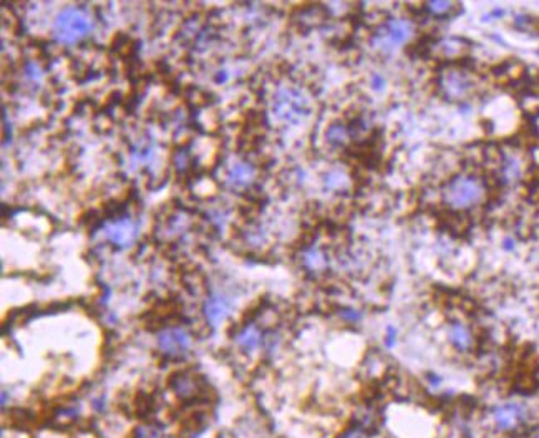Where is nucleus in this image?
Listing matches in <instances>:
<instances>
[{
  "label": "nucleus",
  "mask_w": 539,
  "mask_h": 438,
  "mask_svg": "<svg viewBox=\"0 0 539 438\" xmlns=\"http://www.w3.org/2000/svg\"><path fill=\"white\" fill-rule=\"evenodd\" d=\"M484 198L482 179L471 174H460L443 188V200L455 210H468Z\"/></svg>",
  "instance_id": "f257e3e1"
},
{
  "label": "nucleus",
  "mask_w": 539,
  "mask_h": 438,
  "mask_svg": "<svg viewBox=\"0 0 539 438\" xmlns=\"http://www.w3.org/2000/svg\"><path fill=\"white\" fill-rule=\"evenodd\" d=\"M92 32V20L83 11L76 7H66L53 22V34L62 43H75Z\"/></svg>",
  "instance_id": "f03ea898"
},
{
  "label": "nucleus",
  "mask_w": 539,
  "mask_h": 438,
  "mask_svg": "<svg viewBox=\"0 0 539 438\" xmlns=\"http://www.w3.org/2000/svg\"><path fill=\"white\" fill-rule=\"evenodd\" d=\"M307 100L299 90L282 88L274 98L272 111L277 118L284 121H294L307 113Z\"/></svg>",
  "instance_id": "7ed1b4c3"
},
{
  "label": "nucleus",
  "mask_w": 539,
  "mask_h": 438,
  "mask_svg": "<svg viewBox=\"0 0 539 438\" xmlns=\"http://www.w3.org/2000/svg\"><path fill=\"white\" fill-rule=\"evenodd\" d=\"M103 231H105V236L111 245L130 247L138 238V224L132 218H118L106 223Z\"/></svg>",
  "instance_id": "20e7f679"
},
{
  "label": "nucleus",
  "mask_w": 539,
  "mask_h": 438,
  "mask_svg": "<svg viewBox=\"0 0 539 438\" xmlns=\"http://www.w3.org/2000/svg\"><path fill=\"white\" fill-rule=\"evenodd\" d=\"M528 417V409L521 402H506L493 410V420L500 430H513Z\"/></svg>",
  "instance_id": "39448f33"
},
{
  "label": "nucleus",
  "mask_w": 539,
  "mask_h": 438,
  "mask_svg": "<svg viewBox=\"0 0 539 438\" xmlns=\"http://www.w3.org/2000/svg\"><path fill=\"white\" fill-rule=\"evenodd\" d=\"M158 347L160 350L166 355H172V357L184 355L191 347V337L190 334L179 327L166 329V331L160 332Z\"/></svg>",
  "instance_id": "423d86ee"
},
{
  "label": "nucleus",
  "mask_w": 539,
  "mask_h": 438,
  "mask_svg": "<svg viewBox=\"0 0 539 438\" xmlns=\"http://www.w3.org/2000/svg\"><path fill=\"white\" fill-rule=\"evenodd\" d=\"M442 88L447 97L461 98L471 90V80L465 71L448 70L442 75Z\"/></svg>",
  "instance_id": "0eeeda50"
},
{
  "label": "nucleus",
  "mask_w": 539,
  "mask_h": 438,
  "mask_svg": "<svg viewBox=\"0 0 539 438\" xmlns=\"http://www.w3.org/2000/svg\"><path fill=\"white\" fill-rule=\"evenodd\" d=\"M229 313H231V302L226 296L213 294L208 297L204 304V315L211 326H218L221 320L227 317Z\"/></svg>",
  "instance_id": "6e6552de"
},
{
  "label": "nucleus",
  "mask_w": 539,
  "mask_h": 438,
  "mask_svg": "<svg viewBox=\"0 0 539 438\" xmlns=\"http://www.w3.org/2000/svg\"><path fill=\"white\" fill-rule=\"evenodd\" d=\"M255 170L253 165L246 163V161H236L229 166L226 174V183L231 188H246L254 182Z\"/></svg>",
  "instance_id": "1a4fd4ad"
},
{
  "label": "nucleus",
  "mask_w": 539,
  "mask_h": 438,
  "mask_svg": "<svg viewBox=\"0 0 539 438\" xmlns=\"http://www.w3.org/2000/svg\"><path fill=\"white\" fill-rule=\"evenodd\" d=\"M413 34V27L410 22L403 20V19H393L388 22L387 25V37L385 40L388 45L392 47H397V45H402L403 42H407L408 39L412 37Z\"/></svg>",
  "instance_id": "9d476101"
},
{
  "label": "nucleus",
  "mask_w": 539,
  "mask_h": 438,
  "mask_svg": "<svg viewBox=\"0 0 539 438\" xmlns=\"http://www.w3.org/2000/svg\"><path fill=\"white\" fill-rule=\"evenodd\" d=\"M448 338L453 345L456 347L458 350H470L473 347V334L465 324L461 322H455L450 326V331H448Z\"/></svg>",
  "instance_id": "9b49d317"
},
{
  "label": "nucleus",
  "mask_w": 539,
  "mask_h": 438,
  "mask_svg": "<svg viewBox=\"0 0 539 438\" xmlns=\"http://www.w3.org/2000/svg\"><path fill=\"white\" fill-rule=\"evenodd\" d=\"M236 341L241 349H244L246 352H253L258 349L260 344V331L254 326V324H251V326L244 327L239 334H237Z\"/></svg>",
  "instance_id": "f8f14e48"
},
{
  "label": "nucleus",
  "mask_w": 539,
  "mask_h": 438,
  "mask_svg": "<svg viewBox=\"0 0 539 438\" xmlns=\"http://www.w3.org/2000/svg\"><path fill=\"white\" fill-rule=\"evenodd\" d=\"M304 263L309 269H322L326 266V257L318 249H309L304 256Z\"/></svg>",
  "instance_id": "ddd939ff"
},
{
  "label": "nucleus",
  "mask_w": 539,
  "mask_h": 438,
  "mask_svg": "<svg viewBox=\"0 0 539 438\" xmlns=\"http://www.w3.org/2000/svg\"><path fill=\"white\" fill-rule=\"evenodd\" d=\"M327 138H329L330 143H344L347 139V130L342 125H332L329 132H327Z\"/></svg>",
  "instance_id": "4468645a"
},
{
  "label": "nucleus",
  "mask_w": 539,
  "mask_h": 438,
  "mask_svg": "<svg viewBox=\"0 0 539 438\" xmlns=\"http://www.w3.org/2000/svg\"><path fill=\"white\" fill-rule=\"evenodd\" d=\"M503 173H505V178L507 179V182L518 178L519 176L518 160H514V158H507V160L505 161V168H503Z\"/></svg>",
  "instance_id": "2eb2a0df"
},
{
  "label": "nucleus",
  "mask_w": 539,
  "mask_h": 438,
  "mask_svg": "<svg viewBox=\"0 0 539 438\" xmlns=\"http://www.w3.org/2000/svg\"><path fill=\"white\" fill-rule=\"evenodd\" d=\"M136 438H161V433L155 427H138L134 432Z\"/></svg>",
  "instance_id": "dca6fc26"
},
{
  "label": "nucleus",
  "mask_w": 539,
  "mask_h": 438,
  "mask_svg": "<svg viewBox=\"0 0 539 438\" xmlns=\"http://www.w3.org/2000/svg\"><path fill=\"white\" fill-rule=\"evenodd\" d=\"M430 11L433 13H437V15H440V13H447L451 11V4L450 2H431L430 4Z\"/></svg>",
  "instance_id": "f3484780"
},
{
  "label": "nucleus",
  "mask_w": 539,
  "mask_h": 438,
  "mask_svg": "<svg viewBox=\"0 0 539 438\" xmlns=\"http://www.w3.org/2000/svg\"><path fill=\"white\" fill-rule=\"evenodd\" d=\"M342 317H345L347 320H357L358 317H360V314H358L357 310H354V309H345V310H342Z\"/></svg>",
  "instance_id": "a211bd4d"
},
{
  "label": "nucleus",
  "mask_w": 539,
  "mask_h": 438,
  "mask_svg": "<svg viewBox=\"0 0 539 438\" xmlns=\"http://www.w3.org/2000/svg\"><path fill=\"white\" fill-rule=\"evenodd\" d=\"M340 438H368V437L362 430H349L347 433H344V435Z\"/></svg>",
  "instance_id": "6ab92c4d"
},
{
  "label": "nucleus",
  "mask_w": 539,
  "mask_h": 438,
  "mask_svg": "<svg viewBox=\"0 0 539 438\" xmlns=\"http://www.w3.org/2000/svg\"><path fill=\"white\" fill-rule=\"evenodd\" d=\"M395 341H397V331H395L393 327H388V332H387V345L392 347L395 344Z\"/></svg>",
  "instance_id": "aec40b11"
},
{
  "label": "nucleus",
  "mask_w": 539,
  "mask_h": 438,
  "mask_svg": "<svg viewBox=\"0 0 539 438\" xmlns=\"http://www.w3.org/2000/svg\"><path fill=\"white\" fill-rule=\"evenodd\" d=\"M372 85H374L377 90H380L382 87H384V78H382V76H375L374 83H372Z\"/></svg>",
  "instance_id": "412c9836"
}]
</instances>
